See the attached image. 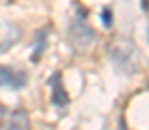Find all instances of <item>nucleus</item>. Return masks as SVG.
I'll list each match as a JSON object with an SVG mask.
<instances>
[{"label": "nucleus", "instance_id": "obj_1", "mask_svg": "<svg viewBox=\"0 0 149 130\" xmlns=\"http://www.w3.org/2000/svg\"><path fill=\"white\" fill-rule=\"evenodd\" d=\"M70 43L74 50L83 52L90 47V43L95 40V31L90 28V24L87 23V12L83 9L76 10V16L73 17V21L70 23Z\"/></svg>", "mask_w": 149, "mask_h": 130}, {"label": "nucleus", "instance_id": "obj_2", "mask_svg": "<svg viewBox=\"0 0 149 130\" xmlns=\"http://www.w3.org/2000/svg\"><path fill=\"white\" fill-rule=\"evenodd\" d=\"M111 59L114 63V66L125 73H134L137 70V54H135V49L134 47H118L114 45L111 49Z\"/></svg>", "mask_w": 149, "mask_h": 130}, {"label": "nucleus", "instance_id": "obj_3", "mask_svg": "<svg viewBox=\"0 0 149 130\" xmlns=\"http://www.w3.org/2000/svg\"><path fill=\"white\" fill-rule=\"evenodd\" d=\"M26 82H28V76L24 71L0 64V87L19 90V88L26 87Z\"/></svg>", "mask_w": 149, "mask_h": 130}, {"label": "nucleus", "instance_id": "obj_4", "mask_svg": "<svg viewBox=\"0 0 149 130\" xmlns=\"http://www.w3.org/2000/svg\"><path fill=\"white\" fill-rule=\"evenodd\" d=\"M21 35H23V31L16 23H10V21L0 23V54L9 52L21 40Z\"/></svg>", "mask_w": 149, "mask_h": 130}, {"label": "nucleus", "instance_id": "obj_5", "mask_svg": "<svg viewBox=\"0 0 149 130\" xmlns=\"http://www.w3.org/2000/svg\"><path fill=\"white\" fill-rule=\"evenodd\" d=\"M50 87H52V95L50 101L54 104V108L57 109H64L70 104V95L66 94L64 87H63V80H61V73H54L50 78Z\"/></svg>", "mask_w": 149, "mask_h": 130}, {"label": "nucleus", "instance_id": "obj_6", "mask_svg": "<svg viewBox=\"0 0 149 130\" xmlns=\"http://www.w3.org/2000/svg\"><path fill=\"white\" fill-rule=\"evenodd\" d=\"M5 130H30V118L28 113L21 108L12 109L5 122Z\"/></svg>", "mask_w": 149, "mask_h": 130}, {"label": "nucleus", "instance_id": "obj_7", "mask_svg": "<svg viewBox=\"0 0 149 130\" xmlns=\"http://www.w3.org/2000/svg\"><path fill=\"white\" fill-rule=\"evenodd\" d=\"M47 33H49V28L40 30L37 35H35V38H33V43H31V56H30V59H31L33 63H37L38 59L43 56V52H45V47H47Z\"/></svg>", "mask_w": 149, "mask_h": 130}, {"label": "nucleus", "instance_id": "obj_8", "mask_svg": "<svg viewBox=\"0 0 149 130\" xmlns=\"http://www.w3.org/2000/svg\"><path fill=\"white\" fill-rule=\"evenodd\" d=\"M101 21L104 24V28H111L113 26V12L109 7H104L102 12H101Z\"/></svg>", "mask_w": 149, "mask_h": 130}, {"label": "nucleus", "instance_id": "obj_9", "mask_svg": "<svg viewBox=\"0 0 149 130\" xmlns=\"http://www.w3.org/2000/svg\"><path fill=\"white\" fill-rule=\"evenodd\" d=\"M2 120H3V106L0 104V127H2Z\"/></svg>", "mask_w": 149, "mask_h": 130}, {"label": "nucleus", "instance_id": "obj_10", "mask_svg": "<svg viewBox=\"0 0 149 130\" xmlns=\"http://www.w3.org/2000/svg\"><path fill=\"white\" fill-rule=\"evenodd\" d=\"M120 130H127V127H125V123H123V122H120Z\"/></svg>", "mask_w": 149, "mask_h": 130}]
</instances>
